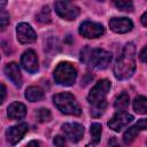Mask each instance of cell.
Wrapping results in <instances>:
<instances>
[{
    "mask_svg": "<svg viewBox=\"0 0 147 147\" xmlns=\"http://www.w3.org/2000/svg\"><path fill=\"white\" fill-rule=\"evenodd\" d=\"M136 71V47L132 42L124 46L122 54L114 64V75L117 79H127Z\"/></svg>",
    "mask_w": 147,
    "mask_h": 147,
    "instance_id": "6da1fadb",
    "label": "cell"
},
{
    "mask_svg": "<svg viewBox=\"0 0 147 147\" xmlns=\"http://www.w3.org/2000/svg\"><path fill=\"white\" fill-rule=\"evenodd\" d=\"M110 87L111 84L108 79H101L90 91L87 100L92 106L91 114L93 117H99L105 113V109L107 107L106 96L110 91Z\"/></svg>",
    "mask_w": 147,
    "mask_h": 147,
    "instance_id": "7a4b0ae2",
    "label": "cell"
},
{
    "mask_svg": "<svg viewBox=\"0 0 147 147\" xmlns=\"http://www.w3.org/2000/svg\"><path fill=\"white\" fill-rule=\"evenodd\" d=\"M80 60L96 69H106L111 62V54L101 48H85L80 53Z\"/></svg>",
    "mask_w": 147,
    "mask_h": 147,
    "instance_id": "3957f363",
    "label": "cell"
},
{
    "mask_svg": "<svg viewBox=\"0 0 147 147\" xmlns=\"http://www.w3.org/2000/svg\"><path fill=\"white\" fill-rule=\"evenodd\" d=\"M53 102L55 107L63 114L65 115H80L82 109L76 100V98L69 93V92H63L55 94L53 96Z\"/></svg>",
    "mask_w": 147,
    "mask_h": 147,
    "instance_id": "277c9868",
    "label": "cell"
},
{
    "mask_svg": "<svg viewBox=\"0 0 147 147\" xmlns=\"http://www.w3.org/2000/svg\"><path fill=\"white\" fill-rule=\"evenodd\" d=\"M77 77L76 68L69 62H61L54 70V79L59 85L70 86L75 83Z\"/></svg>",
    "mask_w": 147,
    "mask_h": 147,
    "instance_id": "5b68a950",
    "label": "cell"
},
{
    "mask_svg": "<svg viewBox=\"0 0 147 147\" xmlns=\"http://www.w3.org/2000/svg\"><path fill=\"white\" fill-rule=\"evenodd\" d=\"M55 11L60 17L68 20V21H72L79 15V8L69 0L56 1L55 2Z\"/></svg>",
    "mask_w": 147,
    "mask_h": 147,
    "instance_id": "8992f818",
    "label": "cell"
},
{
    "mask_svg": "<svg viewBox=\"0 0 147 147\" xmlns=\"http://www.w3.org/2000/svg\"><path fill=\"white\" fill-rule=\"evenodd\" d=\"M133 121V116L125 110H117V113L111 117V119L108 122V126L115 131L119 132L124 127H126L131 122Z\"/></svg>",
    "mask_w": 147,
    "mask_h": 147,
    "instance_id": "52a82bcc",
    "label": "cell"
},
{
    "mask_svg": "<svg viewBox=\"0 0 147 147\" xmlns=\"http://www.w3.org/2000/svg\"><path fill=\"white\" fill-rule=\"evenodd\" d=\"M79 33L88 39H94L99 38L105 33V28L100 23L91 22V21H85L80 24L79 26Z\"/></svg>",
    "mask_w": 147,
    "mask_h": 147,
    "instance_id": "ba28073f",
    "label": "cell"
},
{
    "mask_svg": "<svg viewBox=\"0 0 147 147\" xmlns=\"http://www.w3.org/2000/svg\"><path fill=\"white\" fill-rule=\"evenodd\" d=\"M16 36L21 44H31L37 40V33L28 23H20L16 26Z\"/></svg>",
    "mask_w": 147,
    "mask_h": 147,
    "instance_id": "9c48e42d",
    "label": "cell"
},
{
    "mask_svg": "<svg viewBox=\"0 0 147 147\" xmlns=\"http://www.w3.org/2000/svg\"><path fill=\"white\" fill-rule=\"evenodd\" d=\"M62 132L70 141L77 142L83 138L84 126L78 123H65L62 125Z\"/></svg>",
    "mask_w": 147,
    "mask_h": 147,
    "instance_id": "30bf717a",
    "label": "cell"
},
{
    "mask_svg": "<svg viewBox=\"0 0 147 147\" xmlns=\"http://www.w3.org/2000/svg\"><path fill=\"white\" fill-rule=\"evenodd\" d=\"M29 126L26 123H20L17 125L11 126L10 129H8L6 131V138L7 141L11 145H16L28 132Z\"/></svg>",
    "mask_w": 147,
    "mask_h": 147,
    "instance_id": "8fae6325",
    "label": "cell"
},
{
    "mask_svg": "<svg viewBox=\"0 0 147 147\" xmlns=\"http://www.w3.org/2000/svg\"><path fill=\"white\" fill-rule=\"evenodd\" d=\"M21 64L22 67L30 74H34L38 71V57L37 54L34 53V51L32 49H28L22 54L21 57Z\"/></svg>",
    "mask_w": 147,
    "mask_h": 147,
    "instance_id": "7c38bea8",
    "label": "cell"
},
{
    "mask_svg": "<svg viewBox=\"0 0 147 147\" xmlns=\"http://www.w3.org/2000/svg\"><path fill=\"white\" fill-rule=\"evenodd\" d=\"M109 28L116 33H126L132 30L133 23L126 17H114L109 21Z\"/></svg>",
    "mask_w": 147,
    "mask_h": 147,
    "instance_id": "4fadbf2b",
    "label": "cell"
},
{
    "mask_svg": "<svg viewBox=\"0 0 147 147\" xmlns=\"http://www.w3.org/2000/svg\"><path fill=\"white\" fill-rule=\"evenodd\" d=\"M144 130H147V118L139 119L134 125H132L131 127H129L125 131V133L123 134V141H124V144L132 142L134 140V138L137 137V134L140 133Z\"/></svg>",
    "mask_w": 147,
    "mask_h": 147,
    "instance_id": "5bb4252c",
    "label": "cell"
},
{
    "mask_svg": "<svg viewBox=\"0 0 147 147\" xmlns=\"http://www.w3.org/2000/svg\"><path fill=\"white\" fill-rule=\"evenodd\" d=\"M5 74L15 86L20 87L22 85V76H21V71H20L17 63H15V62L7 63L5 67Z\"/></svg>",
    "mask_w": 147,
    "mask_h": 147,
    "instance_id": "9a60e30c",
    "label": "cell"
},
{
    "mask_svg": "<svg viewBox=\"0 0 147 147\" xmlns=\"http://www.w3.org/2000/svg\"><path fill=\"white\" fill-rule=\"evenodd\" d=\"M7 114L10 119H22L26 115V108L21 102H13L9 105Z\"/></svg>",
    "mask_w": 147,
    "mask_h": 147,
    "instance_id": "2e32d148",
    "label": "cell"
},
{
    "mask_svg": "<svg viewBox=\"0 0 147 147\" xmlns=\"http://www.w3.org/2000/svg\"><path fill=\"white\" fill-rule=\"evenodd\" d=\"M25 98L31 102H37L44 99V91L38 86H30L25 91Z\"/></svg>",
    "mask_w": 147,
    "mask_h": 147,
    "instance_id": "e0dca14e",
    "label": "cell"
},
{
    "mask_svg": "<svg viewBox=\"0 0 147 147\" xmlns=\"http://www.w3.org/2000/svg\"><path fill=\"white\" fill-rule=\"evenodd\" d=\"M133 109L138 114H146L147 113V98L144 95H139L133 100Z\"/></svg>",
    "mask_w": 147,
    "mask_h": 147,
    "instance_id": "ac0fdd59",
    "label": "cell"
},
{
    "mask_svg": "<svg viewBox=\"0 0 147 147\" xmlns=\"http://www.w3.org/2000/svg\"><path fill=\"white\" fill-rule=\"evenodd\" d=\"M129 101H130L129 95H127L125 92H123V93H121V94L116 98V100H115V102H114V107H115L117 110H125V109L127 108V106H129Z\"/></svg>",
    "mask_w": 147,
    "mask_h": 147,
    "instance_id": "d6986e66",
    "label": "cell"
},
{
    "mask_svg": "<svg viewBox=\"0 0 147 147\" xmlns=\"http://www.w3.org/2000/svg\"><path fill=\"white\" fill-rule=\"evenodd\" d=\"M36 18L40 23H49L51 22V10L48 6H44L40 11L36 15Z\"/></svg>",
    "mask_w": 147,
    "mask_h": 147,
    "instance_id": "ffe728a7",
    "label": "cell"
},
{
    "mask_svg": "<svg viewBox=\"0 0 147 147\" xmlns=\"http://www.w3.org/2000/svg\"><path fill=\"white\" fill-rule=\"evenodd\" d=\"M101 133H102V126H101V124L93 123L91 125V137H92V142L93 144H98L100 141Z\"/></svg>",
    "mask_w": 147,
    "mask_h": 147,
    "instance_id": "44dd1931",
    "label": "cell"
},
{
    "mask_svg": "<svg viewBox=\"0 0 147 147\" xmlns=\"http://www.w3.org/2000/svg\"><path fill=\"white\" fill-rule=\"evenodd\" d=\"M114 5L123 11H132L133 9V3L132 0H113Z\"/></svg>",
    "mask_w": 147,
    "mask_h": 147,
    "instance_id": "7402d4cb",
    "label": "cell"
},
{
    "mask_svg": "<svg viewBox=\"0 0 147 147\" xmlns=\"http://www.w3.org/2000/svg\"><path fill=\"white\" fill-rule=\"evenodd\" d=\"M37 117L40 122H48L51 121L52 118V114L49 111V109H46V108H41L37 111Z\"/></svg>",
    "mask_w": 147,
    "mask_h": 147,
    "instance_id": "603a6c76",
    "label": "cell"
},
{
    "mask_svg": "<svg viewBox=\"0 0 147 147\" xmlns=\"http://www.w3.org/2000/svg\"><path fill=\"white\" fill-rule=\"evenodd\" d=\"M8 24H9V14L5 9H2L1 10V30H5Z\"/></svg>",
    "mask_w": 147,
    "mask_h": 147,
    "instance_id": "cb8c5ba5",
    "label": "cell"
},
{
    "mask_svg": "<svg viewBox=\"0 0 147 147\" xmlns=\"http://www.w3.org/2000/svg\"><path fill=\"white\" fill-rule=\"evenodd\" d=\"M53 142H54V145H56V146H64V145H65V139H64V137L56 136V137L54 138Z\"/></svg>",
    "mask_w": 147,
    "mask_h": 147,
    "instance_id": "d4e9b609",
    "label": "cell"
},
{
    "mask_svg": "<svg viewBox=\"0 0 147 147\" xmlns=\"http://www.w3.org/2000/svg\"><path fill=\"white\" fill-rule=\"evenodd\" d=\"M139 56H140V60H141L142 62L147 63V46H145V47L141 49V52H140Z\"/></svg>",
    "mask_w": 147,
    "mask_h": 147,
    "instance_id": "484cf974",
    "label": "cell"
},
{
    "mask_svg": "<svg viewBox=\"0 0 147 147\" xmlns=\"http://www.w3.org/2000/svg\"><path fill=\"white\" fill-rule=\"evenodd\" d=\"M5 96H6V87L3 84H1V102L5 101Z\"/></svg>",
    "mask_w": 147,
    "mask_h": 147,
    "instance_id": "4316f807",
    "label": "cell"
},
{
    "mask_svg": "<svg viewBox=\"0 0 147 147\" xmlns=\"http://www.w3.org/2000/svg\"><path fill=\"white\" fill-rule=\"evenodd\" d=\"M141 23H142L145 26H147V11L142 14V16H141Z\"/></svg>",
    "mask_w": 147,
    "mask_h": 147,
    "instance_id": "83f0119b",
    "label": "cell"
},
{
    "mask_svg": "<svg viewBox=\"0 0 147 147\" xmlns=\"http://www.w3.org/2000/svg\"><path fill=\"white\" fill-rule=\"evenodd\" d=\"M29 145H37V146H38V145H39V142H37V141H30V142H29Z\"/></svg>",
    "mask_w": 147,
    "mask_h": 147,
    "instance_id": "f1b7e54d",
    "label": "cell"
},
{
    "mask_svg": "<svg viewBox=\"0 0 147 147\" xmlns=\"http://www.w3.org/2000/svg\"><path fill=\"white\" fill-rule=\"evenodd\" d=\"M6 2H7V0H1V7H2V8L5 7V5H6Z\"/></svg>",
    "mask_w": 147,
    "mask_h": 147,
    "instance_id": "f546056e",
    "label": "cell"
},
{
    "mask_svg": "<svg viewBox=\"0 0 147 147\" xmlns=\"http://www.w3.org/2000/svg\"><path fill=\"white\" fill-rule=\"evenodd\" d=\"M98 1H105V0H98Z\"/></svg>",
    "mask_w": 147,
    "mask_h": 147,
    "instance_id": "4dcf8cb0",
    "label": "cell"
}]
</instances>
